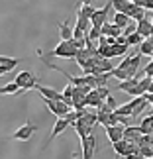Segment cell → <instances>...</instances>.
<instances>
[{
    "label": "cell",
    "mask_w": 153,
    "mask_h": 159,
    "mask_svg": "<svg viewBox=\"0 0 153 159\" xmlns=\"http://www.w3.org/2000/svg\"><path fill=\"white\" fill-rule=\"evenodd\" d=\"M77 53L79 51L71 41H61L53 51H49V55H53V57H63V59H77Z\"/></svg>",
    "instance_id": "obj_1"
},
{
    "label": "cell",
    "mask_w": 153,
    "mask_h": 159,
    "mask_svg": "<svg viewBox=\"0 0 153 159\" xmlns=\"http://www.w3.org/2000/svg\"><path fill=\"white\" fill-rule=\"evenodd\" d=\"M41 100H43V104L51 110V114H55L57 118H65V116L71 112V106H67L63 100H49V98H43V96H41Z\"/></svg>",
    "instance_id": "obj_2"
},
{
    "label": "cell",
    "mask_w": 153,
    "mask_h": 159,
    "mask_svg": "<svg viewBox=\"0 0 153 159\" xmlns=\"http://www.w3.org/2000/svg\"><path fill=\"white\" fill-rule=\"evenodd\" d=\"M35 130H38V126H35V124H32V122H26V124H24L22 128H18V130L12 134L10 138H12V139H18V142H28V139L35 134Z\"/></svg>",
    "instance_id": "obj_3"
},
{
    "label": "cell",
    "mask_w": 153,
    "mask_h": 159,
    "mask_svg": "<svg viewBox=\"0 0 153 159\" xmlns=\"http://www.w3.org/2000/svg\"><path fill=\"white\" fill-rule=\"evenodd\" d=\"M110 8H112V2H106V4H104L100 10H96V12H94L92 20H90V24H92V28H102L106 22H112V20L108 18V12H110Z\"/></svg>",
    "instance_id": "obj_4"
},
{
    "label": "cell",
    "mask_w": 153,
    "mask_h": 159,
    "mask_svg": "<svg viewBox=\"0 0 153 159\" xmlns=\"http://www.w3.org/2000/svg\"><path fill=\"white\" fill-rule=\"evenodd\" d=\"M96 145H98V139H96V136H88V138L81 139L83 159H92V157H94V151H96Z\"/></svg>",
    "instance_id": "obj_5"
},
{
    "label": "cell",
    "mask_w": 153,
    "mask_h": 159,
    "mask_svg": "<svg viewBox=\"0 0 153 159\" xmlns=\"http://www.w3.org/2000/svg\"><path fill=\"white\" fill-rule=\"evenodd\" d=\"M112 8L116 10V14L132 16L133 10L137 8V4H136V2H128V0H112Z\"/></svg>",
    "instance_id": "obj_6"
},
{
    "label": "cell",
    "mask_w": 153,
    "mask_h": 159,
    "mask_svg": "<svg viewBox=\"0 0 153 159\" xmlns=\"http://www.w3.org/2000/svg\"><path fill=\"white\" fill-rule=\"evenodd\" d=\"M143 134H142V128L139 126H128L126 128V134H124V139L128 143H133V145H139Z\"/></svg>",
    "instance_id": "obj_7"
},
{
    "label": "cell",
    "mask_w": 153,
    "mask_h": 159,
    "mask_svg": "<svg viewBox=\"0 0 153 159\" xmlns=\"http://www.w3.org/2000/svg\"><path fill=\"white\" fill-rule=\"evenodd\" d=\"M124 134H126V126H110L106 128V136L108 139L112 143H120V142H124Z\"/></svg>",
    "instance_id": "obj_8"
},
{
    "label": "cell",
    "mask_w": 153,
    "mask_h": 159,
    "mask_svg": "<svg viewBox=\"0 0 153 159\" xmlns=\"http://www.w3.org/2000/svg\"><path fill=\"white\" fill-rule=\"evenodd\" d=\"M35 90L43 96V98H49V100H63L65 102V96L59 93V90H55V89H51V87H43V84H38L35 87Z\"/></svg>",
    "instance_id": "obj_9"
},
{
    "label": "cell",
    "mask_w": 153,
    "mask_h": 159,
    "mask_svg": "<svg viewBox=\"0 0 153 159\" xmlns=\"http://www.w3.org/2000/svg\"><path fill=\"white\" fill-rule=\"evenodd\" d=\"M20 63H22V59H14V57L2 55V57H0V75H6V73L14 71V67H18Z\"/></svg>",
    "instance_id": "obj_10"
},
{
    "label": "cell",
    "mask_w": 153,
    "mask_h": 159,
    "mask_svg": "<svg viewBox=\"0 0 153 159\" xmlns=\"http://www.w3.org/2000/svg\"><path fill=\"white\" fill-rule=\"evenodd\" d=\"M59 38H61V41H71L75 38V28H71L69 20L59 22Z\"/></svg>",
    "instance_id": "obj_11"
},
{
    "label": "cell",
    "mask_w": 153,
    "mask_h": 159,
    "mask_svg": "<svg viewBox=\"0 0 153 159\" xmlns=\"http://www.w3.org/2000/svg\"><path fill=\"white\" fill-rule=\"evenodd\" d=\"M116 67L112 65V61L110 59H102L98 57L96 59V69H94V75H106V73H112Z\"/></svg>",
    "instance_id": "obj_12"
},
{
    "label": "cell",
    "mask_w": 153,
    "mask_h": 159,
    "mask_svg": "<svg viewBox=\"0 0 153 159\" xmlns=\"http://www.w3.org/2000/svg\"><path fill=\"white\" fill-rule=\"evenodd\" d=\"M137 34L142 35L143 39H147V38H151V35H153V24H151L149 18H145V20L137 22Z\"/></svg>",
    "instance_id": "obj_13"
},
{
    "label": "cell",
    "mask_w": 153,
    "mask_h": 159,
    "mask_svg": "<svg viewBox=\"0 0 153 159\" xmlns=\"http://www.w3.org/2000/svg\"><path fill=\"white\" fill-rule=\"evenodd\" d=\"M69 126H71V124H69L65 118H57V122H55V126H53V132H51V136H49V142H53V139L57 138L59 134H63Z\"/></svg>",
    "instance_id": "obj_14"
},
{
    "label": "cell",
    "mask_w": 153,
    "mask_h": 159,
    "mask_svg": "<svg viewBox=\"0 0 153 159\" xmlns=\"http://www.w3.org/2000/svg\"><path fill=\"white\" fill-rule=\"evenodd\" d=\"M139 81H142V79L133 77V79H130V81H126V83H118V84H116V89L122 90V93H128V94H130L132 90H133V89H136L137 84H139Z\"/></svg>",
    "instance_id": "obj_15"
},
{
    "label": "cell",
    "mask_w": 153,
    "mask_h": 159,
    "mask_svg": "<svg viewBox=\"0 0 153 159\" xmlns=\"http://www.w3.org/2000/svg\"><path fill=\"white\" fill-rule=\"evenodd\" d=\"M112 24H114V26H118L120 30H126V28L132 24V18H130V16H126V14H114Z\"/></svg>",
    "instance_id": "obj_16"
},
{
    "label": "cell",
    "mask_w": 153,
    "mask_h": 159,
    "mask_svg": "<svg viewBox=\"0 0 153 159\" xmlns=\"http://www.w3.org/2000/svg\"><path fill=\"white\" fill-rule=\"evenodd\" d=\"M139 128H142L143 136H151V134H153V114L145 116V118L142 120V124H139Z\"/></svg>",
    "instance_id": "obj_17"
},
{
    "label": "cell",
    "mask_w": 153,
    "mask_h": 159,
    "mask_svg": "<svg viewBox=\"0 0 153 159\" xmlns=\"http://www.w3.org/2000/svg\"><path fill=\"white\" fill-rule=\"evenodd\" d=\"M87 100H88V106H92V108H96V110H98V108L104 104V100L100 98V94L96 93V90H92V93L87 96Z\"/></svg>",
    "instance_id": "obj_18"
},
{
    "label": "cell",
    "mask_w": 153,
    "mask_h": 159,
    "mask_svg": "<svg viewBox=\"0 0 153 159\" xmlns=\"http://www.w3.org/2000/svg\"><path fill=\"white\" fill-rule=\"evenodd\" d=\"M22 94V90H20V87H18V84L16 83H8V84H4V87L2 89H0V94Z\"/></svg>",
    "instance_id": "obj_19"
},
{
    "label": "cell",
    "mask_w": 153,
    "mask_h": 159,
    "mask_svg": "<svg viewBox=\"0 0 153 159\" xmlns=\"http://www.w3.org/2000/svg\"><path fill=\"white\" fill-rule=\"evenodd\" d=\"M110 114L112 112H102V110H96V116H98V124L104 128H110Z\"/></svg>",
    "instance_id": "obj_20"
},
{
    "label": "cell",
    "mask_w": 153,
    "mask_h": 159,
    "mask_svg": "<svg viewBox=\"0 0 153 159\" xmlns=\"http://www.w3.org/2000/svg\"><path fill=\"white\" fill-rule=\"evenodd\" d=\"M112 77H116L118 79V81H122V83H126V81H130V73L128 71H122V69H118V67H116V69L112 71Z\"/></svg>",
    "instance_id": "obj_21"
},
{
    "label": "cell",
    "mask_w": 153,
    "mask_h": 159,
    "mask_svg": "<svg viewBox=\"0 0 153 159\" xmlns=\"http://www.w3.org/2000/svg\"><path fill=\"white\" fill-rule=\"evenodd\" d=\"M143 41H145V39H143L142 35H139V34L136 32V34H132L130 38H128V45H130V47H132V45H142Z\"/></svg>",
    "instance_id": "obj_22"
},
{
    "label": "cell",
    "mask_w": 153,
    "mask_h": 159,
    "mask_svg": "<svg viewBox=\"0 0 153 159\" xmlns=\"http://www.w3.org/2000/svg\"><path fill=\"white\" fill-rule=\"evenodd\" d=\"M139 53H142V55H149V57H151V55H153V45L149 43L147 39H145L143 43L139 45Z\"/></svg>",
    "instance_id": "obj_23"
},
{
    "label": "cell",
    "mask_w": 153,
    "mask_h": 159,
    "mask_svg": "<svg viewBox=\"0 0 153 159\" xmlns=\"http://www.w3.org/2000/svg\"><path fill=\"white\" fill-rule=\"evenodd\" d=\"M128 45H112V57H120V55H126Z\"/></svg>",
    "instance_id": "obj_24"
},
{
    "label": "cell",
    "mask_w": 153,
    "mask_h": 159,
    "mask_svg": "<svg viewBox=\"0 0 153 159\" xmlns=\"http://www.w3.org/2000/svg\"><path fill=\"white\" fill-rule=\"evenodd\" d=\"M130 65H132V55H128V57L122 59V63L118 65V69H122V71H130Z\"/></svg>",
    "instance_id": "obj_25"
},
{
    "label": "cell",
    "mask_w": 153,
    "mask_h": 159,
    "mask_svg": "<svg viewBox=\"0 0 153 159\" xmlns=\"http://www.w3.org/2000/svg\"><path fill=\"white\" fill-rule=\"evenodd\" d=\"M96 93L100 94V98L102 100H106V98H110V96H112V90H110L108 87H102V89H96Z\"/></svg>",
    "instance_id": "obj_26"
},
{
    "label": "cell",
    "mask_w": 153,
    "mask_h": 159,
    "mask_svg": "<svg viewBox=\"0 0 153 159\" xmlns=\"http://www.w3.org/2000/svg\"><path fill=\"white\" fill-rule=\"evenodd\" d=\"M104 104H106L110 110H112V112H116V110H118V104H116V98H114V94L110 96V98H106V100H104Z\"/></svg>",
    "instance_id": "obj_27"
},
{
    "label": "cell",
    "mask_w": 153,
    "mask_h": 159,
    "mask_svg": "<svg viewBox=\"0 0 153 159\" xmlns=\"http://www.w3.org/2000/svg\"><path fill=\"white\" fill-rule=\"evenodd\" d=\"M147 41H149V43L153 45V35H151V38H147Z\"/></svg>",
    "instance_id": "obj_28"
},
{
    "label": "cell",
    "mask_w": 153,
    "mask_h": 159,
    "mask_svg": "<svg viewBox=\"0 0 153 159\" xmlns=\"http://www.w3.org/2000/svg\"><path fill=\"white\" fill-rule=\"evenodd\" d=\"M151 24H153V14H151Z\"/></svg>",
    "instance_id": "obj_29"
},
{
    "label": "cell",
    "mask_w": 153,
    "mask_h": 159,
    "mask_svg": "<svg viewBox=\"0 0 153 159\" xmlns=\"http://www.w3.org/2000/svg\"><path fill=\"white\" fill-rule=\"evenodd\" d=\"M151 61H153V55H151Z\"/></svg>",
    "instance_id": "obj_30"
}]
</instances>
